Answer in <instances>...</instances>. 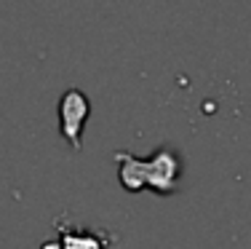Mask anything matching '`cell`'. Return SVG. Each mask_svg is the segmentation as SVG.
Listing matches in <instances>:
<instances>
[{"instance_id": "obj_1", "label": "cell", "mask_w": 251, "mask_h": 249, "mask_svg": "<svg viewBox=\"0 0 251 249\" xmlns=\"http://www.w3.org/2000/svg\"><path fill=\"white\" fill-rule=\"evenodd\" d=\"M115 164H118V180L128 193H142L145 188H150L160 195H171L176 193L184 169L182 156L171 145L158 147L150 158H139L128 150H118Z\"/></svg>"}, {"instance_id": "obj_2", "label": "cell", "mask_w": 251, "mask_h": 249, "mask_svg": "<svg viewBox=\"0 0 251 249\" xmlns=\"http://www.w3.org/2000/svg\"><path fill=\"white\" fill-rule=\"evenodd\" d=\"M91 115V99L77 86H70L59 97V134L67 139L73 150H80L83 145V129Z\"/></svg>"}, {"instance_id": "obj_3", "label": "cell", "mask_w": 251, "mask_h": 249, "mask_svg": "<svg viewBox=\"0 0 251 249\" xmlns=\"http://www.w3.org/2000/svg\"><path fill=\"white\" fill-rule=\"evenodd\" d=\"M56 241H49L40 249H110V244L115 241L107 230H88L70 220H56Z\"/></svg>"}]
</instances>
